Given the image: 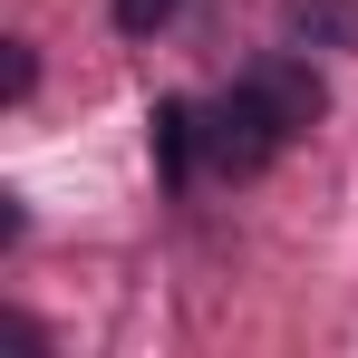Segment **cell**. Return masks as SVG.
<instances>
[{"label":"cell","mask_w":358,"mask_h":358,"mask_svg":"<svg viewBox=\"0 0 358 358\" xmlns=\"http://www.w3.org/2000/svg\"><path fill=\"white\" fill-rule=\"evenodd\" d=\"M281 136H291V126H281V107H271L262 87H233V97L213 107V126H203V145H213V165H233V175H262Z\"/></svg>","instance_id":"6da1fadb"},{"label":"cell","mask_w":358,"mask_h":358,"mask_svg":"<svg viewBox=\"0 0 358 358\" xmlns=\"http://www.w3.org/2000/svg\"><path fill=\"white\" fill-rule=\"evenodd\" d=\"M252 87L281 107V126H310V117H320V78H310V68H262Z\"/></svg>","instance_id":"7a4b0ae2"},{"label":"cell","mask_w":358,"mask_h":358,"mask_svg":"<svg viewBox=\"0 0 358 358\" xmlns=\"http://www.w3.org/2000/svg\"><path fill=\"white\" fill-rule=\"evenodd\" d=\"M291 39H358V0H291Z\"/></svg>","instance_id":"3957f363"},{"label":"cell","mask_w":358,"mask_h":358,"mask_svg":"<svg viewBox=\"0 0 358 358\" xmlns=\"http://www.w3.org/2000/svg\"><path fill=\"white\" fill-rule=\"evenodd\" d=\"M155 155H165V175H184V165H194V107H175V97L155 107Z\"/></svg>","instance_id":"277c9868"},{"label":"cell","mask_w":358,"mask_h":358,"mask_svg":"<svg viewBox=\"0 0 358 358\" xmlns=\"http://www.w3.org/2000/svg\"><path fill=\"white\" fill-rule=\"evenodd\" d=\"M165 10H175V0H117V29H126V39H145Z\"/></svg>","instance_id":"5b68a950"}]
</instances>
